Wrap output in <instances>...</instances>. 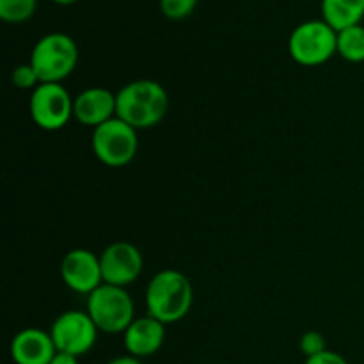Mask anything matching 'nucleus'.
Masks as SVG:
<instances>
[{
  "instance_id": "obj_1",
  "label": "nucleus",
  "mask_w": 364,
  "mask_h": 364,
  "mask_svg": "<svg viewBox=\"0 0 364 364\" xmlns=\"http://www.w3.org/2000/svg\"><path fill=\"white\" fill-rule=\"evenodd\" d=\"M169 96L156 80H134L116 92V116L135 130L156 127L166 117Z\"/></svg>"
},
{
  "instance_id": "obj_2",
  "label": "nucleus",
  "mask_w": 364,
  "mask_h": 364,
  "mask_svg": "<svg viewBox=\"0 0 364 364\" xmlns=\"http://www.w3.org/2000/svg\"><path fill=\"white\" fill-rule=\"evenodd\" d=\"M194 301L192 283L176 269H164L151 277L146 288L148 315L162 323L180 322L188 315Z\"/></svg>"
},
{
  "instance_id": "obj_3",
  "label": "nucleus",
  "mask_w": 364,
  "mask_h": 364,
  "mask_svg": "<svg viewBox=\"0 0 364 364\" xmlns=\"http://www.w3.org/2000/svg\"><path fill=\"white\" fill-rule=\"evenodd\" d=\"M28 63L39 75L41 84H60L78 64V46L64 32H50L38 39Z\"/></svg>"
},
{
  "instance_id": "obj_4",
  "label": "nucleus",
  "mask_w": 364,
  "mask_h": 364,
  "mask_svg": "<svg viewBox=\"0 0 364 364\" xmlns=\"http://www.w3.org/2000/svg\"><path fill=\"white\" fill-rule=\"evenodd\" d=\"M87 315L91 316L100 333L121 334L135 320L134 299L127 288L103 283L87 295Z\"/></svg>"
},
{
  "instance_id": "obj_5",
  "label": "nucleus",
  "mask_w": 364,
  "mask_h": 364,
  "mask_svg": "<svg viewBox=\"0 0 364 364\" xmlns=\"http://www.w3.org/2000/svg\"><path fill=\"white\" fill-rule=\"evenodd\" d=\"M288 52L301 66H320L338 53V32L323 20L299 23L288 39Z\"/></svg>"
},
{
  "instance_id": "obj_6",
  "label": "nucleus",
  "mask_w": 364,
  "mask_h": 364,
  "mask_svg": "<svg viewBox=\"0 0 364 364\" xmlns=\"http://www.w3.org/2000/svg\"><path fill=\"white\" fill-rule=\"evenodd\" d=\"M139 130L112 117L92 130V153L102 164L109 167H123L135 159L139 149Z\"/></svg>"
},
{
  "instance_id": "obj_7",
  "label": "nucleus",
  "mask_w": 364,
  "mask_h": 364,
  "mask_svg": "<svg viewBox=\"0 0 364 364\" xmlns=\"http://www.w3.org/2000/svg\"><path fill=\"white\" fill-rule=\"evenodd\" d=\"M48 333L55 343L57 352L80 358L95 347L100 331L87 311L71 309V311L60 313L53 320L52 329Z\"/></svg>"
},
{
  "instance_id": "obj_8",
  "label": "nucleus",
  "mask_w": 364,
  "mask_h": 364,
  "mask_svg": "<svg viewBox=\"0 0 364 364\" xmlns=\"http://www.w3.org/2000/svg\"><path fill=\"white\" fill-rule=\"evenodd\" d=\"M73 100L63 84H41L31 95L32 121L41 130H60L73 116Z\"/></svg>"
},
{
  "instance_id": "obj_9",
  "label": "nucleus",
  "mask_w": 364,
  "mask_h": 364,
  "mask_svg": "<svg viewBox=\"0 0 364 364\" xmlns=\"http://www.w3.org/2000/svg\"><path fill=\"white\" fill-rule=\"evenodd\" d=\"M103 283L127 288L139 279L144 269L142 252L130 242H114L100 255Z\"/></svg>"
},
{
  "instance_id": "obj_10",
  "label": "nucleus",
  "mask_w": 364,
  "mask_h": 364,
  "mask_svg": "<svg viewBox=\"0 0 364 364\" xmlns=\"http://www.w3.org/2000/svg\"><path fill=\"white\" fill-rule=\"evenodd\" d=\"M60 277L70 290L89 295L103 284L100 256L87 249H73L60 262Z\"/></svg>"
},
{
  "instance_id": "obj_11",
  "label": "nucleus",
  "mask_w": 364,
  "mask_h": 364,
  "mask_svg": "<svg viewBox=\"0 0 364 364\" xmlns=\"http://www.w3.org/2000/svg\"><path fill=\"white\" fill-rule=\"evenodd\" d=\"M73 117L84 127H100L116 117V95L105 87H89L73 100Z\"/></svg>"
},
{
  "instance_id": "obj_12",
  "label": "nucleus",
  "mask_w": 364,
  "mask_h": 364,
  "mask_svg": "<svg viewBox=\"0 0 364 364\" xmlns=\"http://www.w3.org/2000/svg\"><path fill=\"white\" fill-rule=\"evenodd\" d=\"M164 340H166V323L149 315L135 318L123 333V343L128 355L137 359L156 354L162 348Z\"/></svg>"
},
{
  "instance_id": "obj_13",
  "label": "nucleus",
  "mask_w": 364,
  "mask_h": 364,
  "mask_svg": "<svg viewBox=\"0 0 364 364\" xmlns=\"http://www.w3.org/2000/svg\"><path fill=\"white\" fill-rule=\"evenodd\" d=\"M55 354L57 348L50 333L38 327L20 331L11 341L14 364H50Z\"/></svg>"
},
{
  "instance_id": "obj_14",
  "label": "nucleus",
  "mask_w": 364,
  "mask_h": 364,
  "mask_svg": "<svg viewBox=\"0 0 364 364\" xmlns=\"http://www.w3.org/2000/svg\"><path fill=\"white\" fill-rule=\"evenodd\" d=\"M322 20L336 32L359 25L364 18V0H322Z\"/></svg>"
},
{
  "instance_id": "obj_15",
  "label": "nucleus",
  "mask_w": 364,
  "mask_h": 364,
  "mask_svg": "<svg viewBox=\"0 0 364 364\" xmlns=\"http://www.w3.org/2000/svg\"><path fill=\"white\" fill-rule=\"evenodd\" d=\"M338 55L347 63H364V27L361 23L338 32Z\"/></svg>"
},
{
  "instance_id": "obj_16",
  "label": "nucleus",
  "mask_w": 364,
  "mask_h": 364,
  "mask_svg": "<svg viewBox=\"0 0 364 364\" xmlns=\"http://www.w3.org/2000/svg\"><path fill=\"white\" fill-rule=\"evenodd\" d=\"M38 9V0H0V18L6 23H23Z\"/></svg>"
},
{
  "instance_id": "obj_17",
  "label": "nucleus",
  "mask_w": 364,
  "mask_h": 364,
  "mask_svg": "<svg viewBox=\"0 0 364 364\" xmlns=\"http://www.w3.org/2000/svg\"><path fill=\"white\" fill-rule=\"evenodd\" d=\"M199 0H160V11L167 20H185L194 13Z\"/></svg>"
},
{
  "instance_id": "obj_18",
  "label": "nucleus",
  "mask_w": 364,
  "mask_h": 364,
  "mask_svg": "<svg viewBox=\"0 0 364 364\" xmlns=\"http://www.w3.org/2000/svg\"><path fill=\"white\" fill-rule=\"evenodd\" d=\"M11 78H13L14 87L25 89V91H28V89H31V91H34L36 87H39V85H41L39 75L36 73V70L32 68L31 63H23V64H20V66L14 68Z\"/></svg>"
},
{
  "instance_id": "obj_19",
  "label": "nucleus",
  "mask_w": 364,
  "mask_h": 364,
  "mask_svg": "<svg viewBox=\"0 0 364 364\" xmlns=\"http://www.w3.org/2000/svg\"><path fill=\"white\" fill-rule=\"evenodd\" d=\"M299 347H301V352L306 355V358H313V355H318L322 352L329 350L327 348L326 336L318 331H308V333L302 334L301 341H299Z\"/></svg>"
},
{
  "instance_id": "obj_20",
  "label": "nucleus",
  "mask_w": 364,
  "mask_h": 364,
  "mask_svg": "<svg viewBox=\"0 0 364 364\" xmlns=\"http://www.w3.org/2000/svg\"><path fill=\"white\" fill-rule=\"evenodd\" d=\"M304 364H348V361L338 352L326 350L318 355H313V358H306Z\"/></svg>"
},
{
  "instance_id": "obj_21",
  "label": "nucleus",
  "mask_w": 364,
  "mask_h": 364,
  "mask_svg": "<svg viewBox=\"0 0 364 364\" xmlns=\"http://www.w3.org/2000/svg\"><path fill=\"white\" fill-rule=\"evenodd\" d=\"M50 364H78V358L71 354H64V352H57Z\"/></svg>"
},
{
  "instance_id": "obj_22",
  "label": "nucleus",
  "mask_w": 364,
  "mask_h": 364,
  "mask_svg": "<svg viewBox=\"0 0 364 364\" xmlns=\"http://www.w3.org/2000/svg\"><path fill=\"white\" fill-rule=\"evenodd\" d=\"M107 364H142V361L134 358V355H121V358L112 359V361H109Z\"/></svg>"
},
{
  "instance_id": "obj_23",
  "label": "nucleus",
  "mask_w": 364,
  "mask_h": 364,
  "mask_svg": "<svg viewBox=\"0 0 364 364\" xmlns=\"http://www.w3.org/2000/svg\"><path fill=\"white\" fill-rule=\"evenodd\" d=\"M52 2L57 4V6H73L78 0H52Z\"/></svg>"
}]
</instances>
